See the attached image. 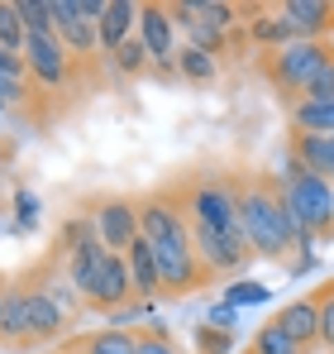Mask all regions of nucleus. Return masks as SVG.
I'll return each instance as SVG.
<instances>
[{"mask_svg": "<svg viewBox=\"0 0 334 354\" xmlns=\"http://www.w3.org/2000/svg\"><path fill=\"white\" fill-rule=\"evenodd\" d=\"M0 144H5V120H0Z\"/></svg>", "mask_w": 334, "mask_h": 354, "instance_id": "c756f323", "label": "nucleus"}, {"mask_svg": "<svg viewBox=\"0 0 334 354\" xmlns=\"http://www.w3.org/2000/svg\"><path fill=\"white\" fill-rule=\"evenodd\" d=\"M139 235L148 239V244H163V239H172V235H186V216H181V206H177V196H172L167 182L139 196Z\"/></svg>", "mask_w": 334, "mask_h": 354, "instance_id": "9d476101", "label": "nucleus"}, {"mask_svg": "<svg viewBox=\"0 0 334 354\" xmlns=\"http://www.w3.org/2000/svg\"><path fill=\"white\" fill-rule=\"evenodd\" d=\"M282 182V201H286V216L296 221V230L306 244L315 239H334V182L306 173V168H291L277 173Z\"/></svg>", "mask_w": 334, "mask_h": 354, "instance_id": "20e7f679", "label": "nucleus"}, {"mask_svg": "<svg viewBox=\"0 0 334 354\" xmlns=\"http://www.w3.org/2000/svg\"><path fill=\"white\" fill-rule=\"evenodd\" d=\"M248 354H301L296 345H291V335L282 330L277 321H268L258 335H253V345H248Z\"/></svg>", "mask_w": 334, "mask_h": 354, "instance_id": "4be33fe9", "label": "nucleus"}, {"mask_svg": "<svg viewBox=\"0 0 334 354\" xmlns=\"http://www.w3.org/2000/svg\"><path fill=\"white\" fill-rule=\"evenodd\" d=\"M224 350H229V326H220V330L201 326V354H224Z\"/></svg>", "mask_w": 334, "mask_h": 354, "instance_id": "bb28decb", "label": "nucleus"}, {"mask_svg": "<svg viewBox=\"0 0 334 354\" xmlns=\"http://www.w3.org/2000/svg\"><path fill=\"white\" fill-rule=\"evenodd\" d=\"M0 350H24V301L14 278H5V297H0Z\"/></svg>", "mask_w": 334, "mask_h": 354, "instance_id": "f3484780", "label": "nucleus"}, {"mask_svg": "<svg viewBox=\"0 0 334 354\" xmlns=\"http://www.w3.org/2000/svg\"><path fill=\"white\" fill-rule=\"evenodd\" d=\"M48 354H67V350H48Z\"/></svg>", "mask_w": 334, "mask_h": 354, "instance_id": "2f4dec72", "label": "nucleus"}, {"mask_svg": "<svg viewBox=\"0 0 334 354\" xmlns=\"http://www.w3.org/2000/svg\"><path fill=\"white\" fill-rule=\"evenodd\" d=\"M315 301H320V350H334V278L315 288Z\"/></svg>", "mask_w": 334, "mask_h": 354, "instance_id": "393cba45", "label": "nucleus"}, {"mask_svg": "<svg viewBox=\"0 0 334 354\" xmlns=\"http://www.w3.org/2000/svg\"><path fill=\"white\" fill-rule=\"evenodd\" d=\"M14 225H19V230H34V225H39V201L24 196V192L14 196Z\"/></svg>", "mask_w": 334, "mask_h": 354, "instance_id": "a878e982", "label": "nucleus"}, {"mask_svg": "<svg viewBox=\"0 0 334 354\" xmlns=\"http://www.w3.org/2000/svg\"><path fill=\"white\" fill-rule=\"evenodd\" d=\"M153 263H158V297L163 301H177V297H191L201 288H210V273L201 268V259L191 249V230L153 244Z\"/></svg>", "mask_w": 334, "mask_h": 354, "instance_id": "423d86ee", "label": "nucleus"}, {"mask_svg": "<svg viewBox=\"0 0 334 354\" xmlns=\"http://www.w3.org/2000/svg\"><path fill=\"white\" fill-rule=\"evenodd\" d=\"M167 187L181 206L186 225H196V230H239V173L196 168V173H177Z\"/></svg>", "mask_w": 334, "mask_h": 354, "instance_id": "f03ea898", "label": "nucleus"}, {"mask_svg": "<svg viewBox=\"0 0 334 354\" xmlns=\"http://www.w3.org/2000/svg\"><path fill=\"white\" fill-rule=\"evenodd\" d=\"M239 235L253 259H268V263H291V249H306L296 221L286 216L277 173H263V168L239 173Z\"/></svg>", "mask_w": 334, "mask_h": 354, "instance_id": "f257e3e1", "label": "nucleus"}, {"mask_svg": "<svg viewBox=\"0 0 334 354\" xmlns=\"http://www.w3.org/2000/svg\"><path fill=\"white\" fill-rule=\"evenodd\" d=\"M0 297H5V278H0Z\"/></svg>", "mask_w": 334, "mask_h": 354, "instance_id": "7c9ffc66", "label": "nucleus"}, {"mask_svg": "<svg viewBox=\"0 0 334 354\" xmlns=\"http://www.w3.org/2000/svg\"><path fill=\"white\" fill-rule=\"evenodd\" d=\"M186 230H191V249H196L201 268L210 273V283L215 278H234V273H244L253 263V254H248L239 230H196V225H186Z\"/></svg>", "mask_w": 334, "mask_h": 354, "instance_id": "1a4fd4ad", "label": "nucleus"}, {"mask_svg": "<svg viewBox=\"0 0 334 354\" xmlns=\"http://www.w3.org/2000/svg\"><path fill=\"white\" fill-rule=\"evenodd\" d=\"M172 72H177L181 82H191V86H210V82L220 77V58H210V53L181 44V48L172 53Z\"/></svg>", "mask_w": 334, "mask_h": 354, "instance_id": "a211bd4d", "label": "nucleus"}, {"mask_svg": "<svg viewBox=\"0 0 334 354\" xmlns=\"http://www.w3.org/2000/svg\"><path fill=\"white\" fill-rule=\"evenodd\" d=\"M91 230L101 239V249L110 254H124L134 239H139V196H124V192H106V196H91L86 211Z\"/></svg>", "mask_w": 334, "mask_h": 354, "instance_id": "0eeeda50", "label": "nucleus"}, {"mask_svg": "<svg viewBox=\"0 0 334 354\" xmlns=\"http://www.w3.org/2000/svg\"><path fill=\"white\" fill-rule=\"evenodd\" d=\"M273 321L291 335V345H296L301 354H315V350H320V301H315V288H311V292H301V297H291Z\"/></svg>", "mask_w": 334, "mask_h": 354, "instance_id": "ddd939ff", "label": "nucleus"}, {"mask_svg": "<svg viewBox=\"0 0 334 354\" xmlns=\"http://www.w3.org/2000/svg\"><path fill=\"white\" fill-rule=\"evenodd\" d=\"M0 48L5 53H24V24L14 15V0H0Z\"/></svg>", "mask_w": 334, "mask_h": 354, "instance_id": "5701e85b", "label": "nucleus"}, {"mask_svg": "<svg viewBox=\"0 0 334 354\" xmlns=\"http://www.w3.org/2000/svg\"><path fill=\"white\" fill-rule=\"evenodd\" d=\"M67 354H134V335L129 330H86L77 340L62 345Z\"/></svg>", "mask_w": 334, "mask_h": 354, "instance_id": "6ab92c4d", "label": "nucleus"}, {"mask_svg": "<svg viewBox=\"0 0 334 354\" xmlns=\"http://www.w3.org/2000/svg\"><path fill=\"white\" fill-rule=\"evenodd\" d=\"M330 58H334L330 39H296V44H282L273 53H258V72H263V82L282 96V106L291 111Z\"/></svg>", "mask_w": 334, "mask_h": 354, "instance_id": "7ed1b4c3", "label": "nucleus"}, {"mask_svg": "<svg viewBox=\"0 0 334 354\" xmlns=\"http://www.w3.org/2000/svg\"><path fill=\"white\" fill-rule=\"evenodd\" d=\"M129 335H134V354H181L163 326H144V330H129Z\"/></svg>", "mask_w": 334, "mask_h": 354, "instance_id": "b1692460", "label": "nucleus"}, {"mask_svg": "<svg viewBox=\"0 0 334 354\" xmlns=\"http://www.w3.org/2000/svg\"><path fill=\"white\" fill-rule=\"evenodd\" d=\"M139 44L148 48V62H158L163 72H172V53H177V29H172V15L158 0H144L139 5V24H134Z\"/></svg>", "mask_w": 334, "mask_h": 354, "instance_id": "f8f14e48", "label": "nucleus"}, {"mask_svg": "<svg viewBox=\"0 0 334 354\" xmlns=\"http://www.w3.org/2000/svg\"><path fill=\"white\" fill-rule=\"evenodd\" d=\"M5 173H10V144H0V187H5Z\"/></svg>", "mask_w": 334, "mask_h": 354, "instance_id": "cd10ccee", "label": "nucleus"}, {"mask_svg": "<svg viewBox=\"0 0 334 354\" xmlns=\"http://www.w3.org/2000/svg\"><path fill=\"white\" fill-rule=\"evenodd\" d=\"M330 182H334V139H330Z\"/></svg>", "mask_w": 334, "mask_h": 354, "instance_id": "c85d7f7f", "label": "nucleus"}, {"mask_svg": "<svg viewBox=\"0 0 334 354\" xmlns=\"http://www.w3.org/2000/svg\"><path fill=\"white\" fill-rule=\"evenodd\" d=\"M282 19V29H286V39L296 44V39H330L334 34V5L330 0H282L273 5Z\"/></svg>", "mask_w": 334, "mask_h": 354, "instance_id": "9b49d317", "label": "nucleus"}, {"mask_svg": "<svg viewBox=\"0 0 334 354\" xmlns=\"http://www.w3.org/2000/svg\"><path fill=\"white\" fill-rule=\"evenodd\" d=\"M14 15H19L24 34H53V10H48V0H14Z\"/></svg>", "mask_w": 334, "mask_h": 354, "instance_id": "412c9836", "label": "nucleus"}, {"mask_svg": "<svg viewBox=\"0 0 334 354\" xmlns=\"http://www.w3.org/2000/svg\"><path fill=\"white\" fill-rule=\"evenodd\" d=\"M286 129H291V134L334 139V96L330 101H296V106L286 111Z\"/></svg>", "mask_w": 334, "mask_h": 354, "instance_id": "dca6fc26", "label": "nucleus"}, {"mask_svg": "<svg viewBox=\"0 0 334 354\" xmlns=\"http://www.w3.org/2000/svg\"><path fill=\"white\" fill-rule=\"evenodd\" d=\"M134 24H139V5L134 0H106L101 10V24H96V44H101V58H110L124 39H134Z\"/></svg>", "mask_w": 334, "mask_h": 354, "instance_id": "4468645a", "label": "nucleus"}, {"mask_svg": "<svg viewBox=\"0 0 334 354\" xmlns=\"http://www.w3.org/2000/svg\"><path fill=\"white\" fill-rule=\"evenodd\" d=\"M124 268H129L134 301H153V297H158V263H153V244H148L144 235L124 249Z\"/></svg>", "mask_w": 334, "mask_h": 354, "instance_id": "2eb2a0df", "label": "nucleus"}, {"mask_svg": "<svg viewBox=\"0 0 334 354\" xmlns=\"http://www.w3.org/2000/svg\"><path fill=\"white\" fill-rule=\"evenodd\" d=\"M110 62H115V72H124V77H144V72H148V48H144L139 34H134V39H124L110 53Z\"/></svg>", "mask_w": 334, "mask_h": 354, "instance_id": "aec40b11", "label": "nucleus"}, {"mask_svg": "<svg viewBox=\"0 0 334 354\" xmlns=\"http://www.w3.org/2000/svg\"><path fill=\"white\" fill-rule=\"evenodd\" d=\"M81 306H91V311H106V316H119V311H129L134 306V288H129V268H124V254H101V263H96V273H91V283L81 288Z\"/></svg>", "mask_w": 334, "mask_h": 354, "instance_id": "6e6552de", "label": "nucleus"}, {"mask_svg": "<svg viewBox=\"0 0 334 354\" xmlns=\"http://www.w3.org/2000/svg\"><path fill=\"white\" fill-rule=\"evenodd\" d=\"M24 67H29V86L48 101H57L81 72H91V67L72 62V53L57 44V34H24Z\"/></svg>", "mask_w": 334, "mask_h": 354, "instance_id": "39448f33", "label": "nucleus"}]
</instances>
